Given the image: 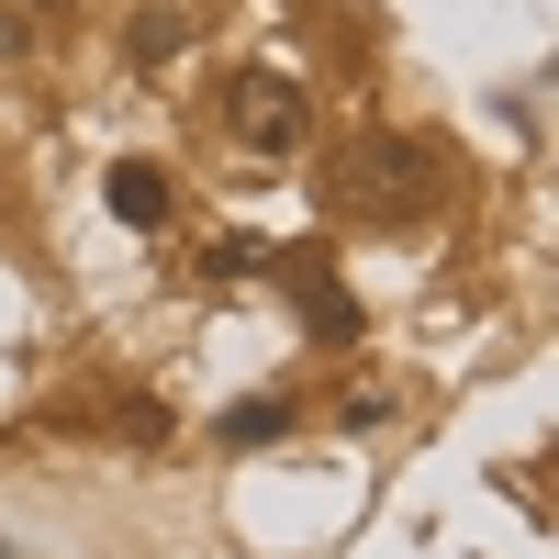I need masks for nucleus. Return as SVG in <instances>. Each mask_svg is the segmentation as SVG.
I'll return each mask as SVG.
<instances>
[{
  "instance_id": "f257e3e1",
  "label": "nucleus",
  "mask_w": 559,
  "mask_h": 559,
  "mask_svg": "<svg viewBox=\"0 0 559 559\" xmlns=\"http://www.w3.org/2000/svg\"><path fill=\"white\" fill-rule=\"evenodd\" d=\"M336 191H347L358 213H414L437 179H426V146H414V134H369V146H347Z\"/></svg>"
},
{
  "instance_id": "f03ea898",
  "label": "nucleus",
  "mask_w": 559,
  "mask_h": 559,
  "mask_svg": "<svg viewBox=\"0 0 559 559\" xmlns=\"http://www.w3.org/2000/svg\"><path fill=\"white\" fill-rule=\"evenodd\" d=\"M236 134H247L258 157L302 146V79H280V68H247V79H236Z\"/></svg>"
},
{
  "instance_id": "7ed1b4c3",
  "label": "nucleus",
  "mask_w": 559,
  "mask_h": 559,
  "mask_svg": "<svg viewBox=\"0 0 559 559\" xmlns=\"http://www.w3.org/2000/svg\"><path fill=\"white\" fill-rule=\"evenodd\" d=\"M102 202H112V224L157 236V224H168V179H157L146 157H112V168H102Z\"/></svg>"
},
{
  "instance_id": "20e7f679",
  "label": "nucleus",
  "mask_w": 559,
  "mask_h": 559,
  "mask_svg": "<svg viewBox=\"0 0 559 559\" xmlns=\"http://www.w3.org/2000/svg\"><path fill=\"white\" fill-rule=\"evenodd\" d=\"M280 437H292V403H280V392L224 403V414H213V448H236V459H258V448H280Z\"/></svg>"
},
{
  "instance_id": "39448f33",
  "label": "nucleus",
  "mask_w": 559,
  "mask_h": 559,
  "mask_svg": "<svg viewBox=\"0 0 559 559\" xmlns=\"http://www.w3.org/2000/svg\"><path fill=\"white\" fill-rule=\"evenodd\" d=\"M179 45H191V12H179V0H146V12L123 23V57H134V68H168Z\"/></svg>"
},
{
  "instance_id": "423d86ee",
  "label": "nucleus",
  "mask_w": 559,
  "mask_h": 559,
  "mask_svg": "<svg viewBox=\"0 0 559 559\" xmlns=\"http://www.w3.org/2000/svg\"><path fill=\"white\" fill-rule=\"evenodd\" d=\"M292 292H302V313H313V324H324V336H336V347L358 336V302H347V292H336V280H324V269H302Z\"/></svg>"
},
{
  "instance_id": "0eeeda50",
  "label": "nucleus",
  "mask_w": 559,
  "mask_h": 559,
  "mask_svg": "<svg viewBox=\"0 0 559 559\" xmlns=\"http://www.w3.org/2000/svg\"><path fill=\"white\" fill-rule=\"evenodd\" d=\"M258 269V236H213V280H247Z\"/></svg>"
},
{
  "instance_id": "6e6552de",
  "label": "nucleus",
  "mask_w": 559,
  "mask_h": 559,
  "mask_svg": "<svg viewBox=\"0 0 559 559\" xmlns=\"http://www.w3.org/2000/svg\"><path fill=\"white\" fill-rule=\"evenodd\" d=\"M23 57H34V23H23V12H0V68H23Z\"/></svg>"
},
{
  "instance_id": "1a4fd4ad",
  "label": "nucleus",
  "mask_w": 559,
  "mask_h": 559,
  "mask_svg": "<svg viewBox=\"0 0 559 559\" xmlns=\"http://www.w3.org/2000/svg\"><path fill=\"white\" fill-rule=\"evenodd\" d=\"M23 12H68V0H23Z\"/></svg>"
},
{
  "instance_id": "9d476101",
  "label": "nucleus",
  "mask_w": 559,
  "mask_h": 559,
  "mask_svg": "<svg viewBox=\"0 0 559 559\" xmlns=\"http://www.w3.org/2000/svg\"><path fill=\"white\" fill-rule=\"evenodd\" d=\"M0 559H12V548H0Z\"/></svg>"
}]
</instances>
